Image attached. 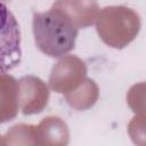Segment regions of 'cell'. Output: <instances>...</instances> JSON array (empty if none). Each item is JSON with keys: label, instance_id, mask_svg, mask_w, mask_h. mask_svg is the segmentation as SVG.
Listing matches in <instances>:
<instances>
[{"label": "cell", "instance_id": "obj_1", "mask_svg": "<svg viewBox=\"0 0 146 146\" xmlns=\"http://www.w3.org/2000/svg\"><path fill=\"white\" fill-rule=\"evenodd\" d=\"M32 26L36 47L50 57L66 55L75 46L79 29L60 9L34 13Z\"/></svg>", "mask_w": 146, "mask_h": 146}, {"label": "cell", "instance_id": "obj_2", "mask_svg": "<svg viewBox=\"0 0 146 146\" xmlns=\"http://www.w3.org/2000/svg\"><path fill=\"white\" fill-rule=\"evenodd\" d=\"M22 36L19 24L13 11L0 2V73H6L21 64Z\"/></svg>", "mask_w": 146, "mask_h": 146}]
</instances>
